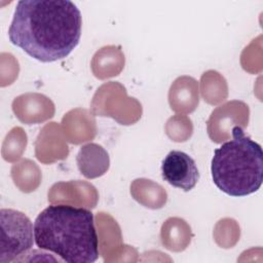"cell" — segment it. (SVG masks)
<instances>
[{
	"label": "cell",
	"mask_w": 263,
	"mask_h": 263,
	"mask_svg": "<svg viewBox=\"0 0 263 263\" xmlns=\"http://www.w3.org/2000/svg\"><path fill=\"white\" fill-rule=\"evenodd\" d=\"M231 135V140L214 151L212 179L222 192L234 197L247 196L261 187L263 151L240 126H233Z\"/></svg>",
	"instance_id": "3"
},
{
	"label": "cell",
	"mask_w": 263,
	"mask_h": 263,
	"mask_svg": "<svg viewBox=\"0 0 263 263\" xmlns=\"http://www.w3.org/2000/svg\"><path fill=\"white\" fill-rule=\"evenodd\" d=\"M82 18L69 0H21L8 29L9 41L31 58L51 63L67 58L78 45Z\"/></svg>",
	"instance_id": "1"
},
{
	"label": "cell",
	"mask_w": 263,
	"mask_h": 263,
	"mask_svg": "<svg viewBox=\"0 0 263 263\" xmlns=\"http://www.w3.org/2000/svg\"><path fill=\"white\" fill-rule=\"evenodd\" d=\"M0 262L7 263L29 251L35 241L34 225L22 212L1 209Z\"/></svg>",
	"instance_id": "4"
},
{
	"label": "cell",
	"mask_w": 263,
	"mask_h": 263,
	"mask_svg": "<svg viewBox=\"0 0 263 263\" xmlns=\"http://www.w3.org/2000/svg\"><path fill=\"white\" fill-rule=\"evenodd\" d=\"M161 176L172 186L190 191L199 180V172L194 159L187 153L172 150L161 163Z\"/></svg>",
	"instance_id": "5"
},
{
	"label": "cell",
	"mask_w": 263,
	"mask_h": 263,
	"mask_svg": "<svg viewBox=\"0 0 263 263\" xmlns=\"http://www.w3.org/2000/svg\"><path fill=\"white\" fill-rule=\"evenodd\" d=\"M36 246L68 263H92L99 258L93 214L84 208L50 204L35 219Z\"/></svg>",
	"instance_id": "2"
}]
</instances>
